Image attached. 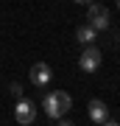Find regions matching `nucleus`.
I'll use <instances>...</instances> for the list:
<instances>
[{"label":"nucleus","mask_w":120,"mask_h":126,"mask_svg":"<svg viewBox=\"0 0 120 126\" xmlns=\"http://www.w3.org/2000/svg\"><path fill=\"white\" fill-rule=\"evenodd\" d=\"M73 107V98L67 90H53L45 95V115L50 118V121H56V118H62L64 112H70Z\"/></svg>","instance_id":"1"},{"label":"nucleus","mask_w":120,"mask_h":126,"mask_svg":"<svg viewBox=\"0 0 120 126\" xmlns=\"http://www.w3.org/2000/svg\"><path fill=\"white\" fill-rule=\"evenodd\" d=\"M87 23L95 28V31H106V28L112 25V20H109V9L103 3H89V11H87Z\"/></svg>","instance_id":"2"},{"label":"nucleus","mask_w":120,"mask_h":126,"mask_svg":"<svg viewBox=\"0 0 120 126\" xmlns=\"http://www.w3.org/2000/svg\"><path fill=\"white\" fill-rule=\"evenodd\" d=\"M14 121L22 123V126L34 123L36 121V104L31 98H25V95H20V98H17V107H14Z\"/></svg>","instance_id":"3"},{"label":"nucleus","mask_w":120,"mask_h":126,"mask_svg":"<svg viewBox=\"0 0 120 126\" xmlns=\"http://www.w3.org/2000/svg\"><path fill=\"white\" fill-rule=\"evenodd\" d=\"M101 59H103V56H101L98 48H95V45H87L84 53H81V59H78V64H81L84 73H95V70L101 67Z\"/></svg>","instance_id":"4"},{"label":"nucleus","mask_w":120,"mask_h":126,"mask_svg":"<svg viewBox=\"0 0 120 126\" xmlns=\"http://www.w3.org/2000/svg\"><path fill=\"white\" fill-rule=\"evenodd\" d=\"M87 115H89V121H92V123H112L109 109H106V104H103L101 98H89V104H87Z\"/></svg>","instance_id":"5"},{"label":"nucleus","mask_w":120,"mask_h":126,"mask_svg":"<svg viewBox=\"0 0 120 126\" xmlns=\"http://www.w3.org/2000/svg\"><path fill=\"white\" fill-rule=\"evenodd\" d=\"M50 79H53V70H50L45 62H39V64H34V67H31V84L45 87V84H50Z\"/></svg>","instance_id":"6"},{"label":"nucleus","mask_w":120,"mask_h":126,"mask_svg":"<svg viewBox=\"0 0 120 126\" xmlns=\"http://www.w3.org/2000/svg\"><path fill=\"white\" fill-rule=\"evenodd\" d=\"M95 36H98V31H95L89 23H87V25H81L78 31H76V39L81 42V45H92V42H95Z\"/></svg>","instance_id":"7"},{"label":"nucleus","mask_w":120,"mask_h":126,"mask_svg":"<svg viewBox=\"0 0 120 126\" xmlns=\"http://www.w3.org/2000/svg\"><path fill=\"white\" fill-rule=\"evenodd\" d=\"M11 93H14V95L20 98V95H22V84H11Z\"/></svg>","instance_id":"8"},{"label":"nucleus","mask_w":120,"mask_h":126,"mask_svg":"<svg viewBox=\"0 0 120 126\" xmlns=\"http://www.w3.org/2000/svg\"><path fill=\"white\" fill-rule=\"evenodd\" d=\"M76 3H81V6H89V3H92V0H76Z\"/></svg>","instance_id":"9"},{"label":"nucleus","mask_w":120,"mask_h":126,"mask_svg":"<svg viewBox=\"0 0 120 126\" xmlns=\"http://www.w3.org/2000/svg\"><path fill=\"white\" fill-rule=\"evenodd\" d=\"M117 9H120V0H117Z\"/></svg>","instance_id":"10"}]
</instances>
